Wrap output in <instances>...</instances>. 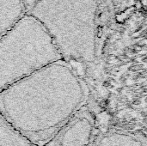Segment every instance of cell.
I'll return each mask as SVG.
<instances>
[{
	"label": "cell",
	"mask_w": 147,
	"mask_h": 146,
	"mask_svg": "<svg viewBox=\"0 0 147 146\" xmlns=\"http://www.w3.org/2000/svg\"><path fill=\"white\" fill-rule=\"evenodd\" d=\"M134 1H136V2H140V0H134Z\"/></svg>",
	"instance_id": "11"
},
{
	"label": "cell",
	"mask_w": 147,
	"mask_h": 146,
	"mask_svg": "<svg viewBox=\"0 0 147 146\" xmlns=\"http://www.w3.org/2000/svg\"><path fill=\"white\" fill-rule=\"evenodd\" d=\"M135 7H136L137 9H141V7H142V4H141V3H140V2H137V3L135 4Z\"/></svg>",
	"instance_id": "9"
},
{
	"label": "cell",
	"mask_w": 147,
	"mask_h": 146,
	"mask_svg": "<svg viewBox=\"0 0 147 146\" xmlns=\"http://www.w3.org/2000/svg\"><path fill=\"white\" fill-rule=\"evenodd\" d=\"M93 0H38L28 14L48 32L63 59L80 63L96 57Z\"/></svg>",
	"instance_id": "2"
},
{
	"label": "cell",
	"mask_w": 147,
	"mask_h": 146,
	"mask_svg": "<svg viewBox=\"0 0 147 146\" xmlns=\"http://www.w3.org/2000/svg\"><path fill=\"white\" fill-rule=\"evenodd\" d=\"M38 0H23L24 4H25V7H26V9H27V13L31 9V8L35 4V3Z\"/></svg>",
	"instance_id": "8"
},
{
	"label": "cell",
	"mask_w": 147,
	"mask_h": 146,
	"mask_svg": "<svg viewBox=\"0 0 147 146\" xmlns=\"http://www.w3.org/2000/svg\"><path fill=\"white\" fill-rule=\"evenodd\" d=\"M90 89L65 59L0 92V113L34 144L44 146L89 99Z\"/></svg>",
	"instance_id": "1"
},
{
	"label": "cell",
	"mask_w": 147,
	"mask_h": 146,
	"mask_svg": "<svg viewBox=\"0 0 147 146\" xmlns=\"http://www.w3.org/2000/svg\"><path fill=\"white\" fill-rule=\"evenodd\" d=\"M60 59L48 32L27 13L0 39V92Z\"/></svg>",
	"instance_id": "3"
},
{
	"label": "cell",
	"mask_w": 147,
	"mask_h": 146,
	"mask_svg": "<svg viewBox=\"0 0 147 146\" xmlns=\"http://www.w3.org/2000/svg\"><path fill=\"white\" fill-rule=\"evenodd\" d=\"M93 146H147V136L138 131L114 128L102 133Z\"/></svg>",
	"instance_id": "5"
},
{
	"label": "cell",
	"mask_w": 147,
	"mask_h": 146,
	"mask_svg": "<svg viewBox=\"0 0 147 146\" xmlns=\"http://www.w3.org/2000/svg\"><path fill=\"white\" fill-rule=\"evenodd\" d=\"M26 14L23 0H0V39Z\"/></svg>",
	"instance_id": "6"
},
{
	"label": "cell",
	"mask_w": 147,
	"mask_h": 146,
	"mask_svg": "<svg viewBox=\"0 0 147 146\" xmlns=\"http://www.w3.org/2000/svg\"><path fill=\"white\" fill-rule=\"evenodd\" d=\"M0 146H39L15 128L0 113Z\"/></svg>",
	"instance_id": "7"
},
{
	"label": "cell",
	"mask_w": 147,
	"mask_h": 146,
	"mask_svg": "<svg viewBox=\"0 0 147 146\" xmlns=\"http://www.w3.org/2000/svg\"><path fill=\"white\" fill-rule=\"evenodd\" d=\"M141 4H142V5H144V6H146L147 0H141Z\"/></svg>",
	"instance_id": "10"
},
{
	"label": "cell",
	"mask_w": 147,
	"mask_h": 146,
	"mask_svg": "<svg viewBox=\"0 0 147 146\" xmlns=\"http://www.w3.org/2000/svg\"><path fill=\"white\" fill-rule=\"evenodd\" d=\"M96 131L95 116L90 109L84 107L44 146H93Z\"/></svg>",
	"instance_id": "4"
}]
</instances>
